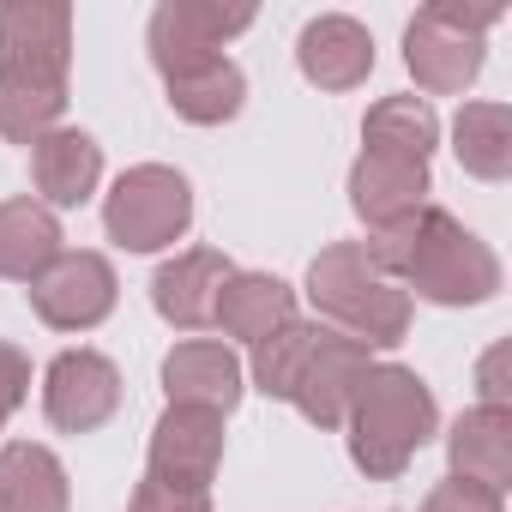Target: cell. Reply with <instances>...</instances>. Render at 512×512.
Here are the masks:
<instances>
[{
    "instance_id": "obj_1",
    "label": "cell",
    "mask_w": 512,
    "mask_h": 512,
    "mask_svg": "<svg viewBox=\"0 0 512 512\" xmlns=\"http://www.w3.org/2000/svg\"><path fill=\"white\" fill-rule=\"evenodd\" d=\"M368 260L410 296H428V302H446V308H464V302H488L500 290V266L494 253L440 205H422L410 211L404 223L380 229L368 241Z\"/></svg>"
},
{
    "instance_id": "obj_6",
    "label": "cell",
    "mask_w": 512,
    "mask_h": 512,
    "mask_svg": "<svg viewBox=\"0 0 512 512\" xmlns=\"http://www.w3.org/2000/svg\"><path fill=\"white\" fill-rule=\"evenodd\" d=\"M103 223L121 247L157 253L193 223V187H187V175H175L163 163H139L115 181V193L103 205Z\"/></svg>"
},
{
    "instance_id": "obj_23",
    "label": "cell",
    "mask_w": 512,
    "mask_h": 512,
    "mask_svg": "<svg viewBox=\"0 0 512 512\" xmlns=\"http://www.w3.org/2000/svg\"><path fill=\"white\" fill-rule=\"evenodd\" d=\"M458 163L482 181L512 175V109L506 103H464L458 109Z\"/></svg>"
},
{
    "instance_id": "obj_15",
    "label": "cell",
    "mask_w": 512,
    "mask_h": 512,
    "mask_svg": "<svg viewBox=\"0 0 512 512\" xmlns=\"http://www.w3.org/2000/svg\"><path fill=\"white\" fill-rule=\"evenodd\" d=\"M290 320H296V290L266 272H229V284L217 290V314H211V326H223L241 344H266Z\"/></svg>"
},
{
    "instance_id": "obj_18",
    "label": "cell",
    "mask_w": 512,
    "mask_h": 512,
    "mask_svg": "<svg viewBox=\"0 0 512 512\" xmlns=\"http://www.w3.org/2000/svg\"><path fill=\"white\" fill-rule=\"evenodd\" d=\"M31 175H37V193L49 205H85L97 175H103V151L91 133L79 127H55L31 145Z\"/></svg>"
},
{
    "instance_id": "obj_19",
    "label": "cell",
    "mask_w": 512,
    "mask_h": 512,
    "mask_svg": "<svg viewBox=\"0 0 512 512\" xmlns=\"http://www.w3.org/2000/svg\"><path fill=\"white\" fill-rule=\"evenodd\" d=\"M163 85H169V109L181 121H199V127H217V121L241 115V97H247V79H241V67L229 55H205V61L169 67Z\"/></svg>"
},
{
    "instance_id": "obj_2",
    "label": "cell",
    "mask_w": 512,
    "mask_h": 512,
    "mask_svg": "<svg viewBox=\"0 0 512 512\" xmlns=\"http://www.w3.org/2000/svg\"><path fill=\"white\" fill-rule=\"evenodd\" d=\"M368 368H374L368 344H356L332 326H308V320H290L266 344H253V386L266 398L296 404L314 428H344L350 392Z\"/></svg>"
},
{
    "instance_id": "obj_7",
    "label": "cell",
    "mask_w": 512,
    "mask_h": 512,
    "mask_svg": "<svg viewBox=\"0 0 512 512\" xmlns=\"http://www.w3.org/2000/svg\"><path fill=\"white\" fill-rule=\"evenodd\" d=\"M31 308L55 332H91L115 314V266L103 253H55L31 278Z\"/></svg>"
},
{
    "instance_id": "obj_4",
    "label": "cell",
    "mask_w": 512,
    "mask_h": 512,
    "mask_svg": "<svg viewBox=\"0 0 512 512\" xmlns=\"http://www.w3.org/2000/svg\"><path fill=\"white\" fill-rule=\"evenodd\" d=\"M308 296L332 320V332H344V338H356L368 350L374 344L392 350L410 332V296L368 260V241L326 247L314 260V272H308Z\"/></svg>"
},
{
    "instance_id": "obj_27",
    "label": "cell",
    "mask_w": 512,
    "mask_h": 512,
    "mask_svg": "<svg viewBox=\"0 0 512 512\" xmlns=\"http://www.w3.org/2000/svg\"><path fill=\"white\" fill-rule=\"evenodd\" d=\"M25 392H31V362H25V350L0 344V428H7V416L25 404Z\"/></svg>"
},
{
    "instance_id": "obj_16",
    "label": "cell",
    "mask_w": 512,
    "mask_h": 512,
    "mask_svg": "<svg viewBox=\"0 0 512 512\" xmlns=\"http://www.w3.org/2000/svg\"><path fill=\"white\" fill-rule=\"evenodd\" d=\"M296 61L320 91H350V85H362L374 73V37L344 13H326V19H314L302 31Z\"/></svg>"
},
{
    "instance_id": "obj_12",
    "label": "cell",
    "mask_w": 512,
    "mask_h": 512,
    "mask_svg": "<svg viewBox=\"0 0 512 512\" xmlns=\"http://www.w3.org/2000/svg\"><path fill=\"white\" fill-rule=\"evenodd\" d=\"M163 392L169 404L229 416L241 404V362L223 338H187L163 356Z\"/></svg>"
},
{
    "instance_id": "obj_20",
    "label": "cell",
    "mask_w": 512,
    "mask_h": 512,
    "mask_svg": "<svg viewBox=\"0 0 512 512\" xmlns=\"http://www.w3.org/2000/svg\"><path fill=\"white\" fill-rule=\"evenodd\" d=\"M0 512H67V470L49 446H0Z\"/></svg>"
},
{
    "instance_id": "obj_21",
    "label": "cell",
    "mask_w": 512,
    "mask_h": 512,
    "mask_svg": "<svg viewBox=\"0 0 512 512\" xmlns=\"http://www.w3.org/2000/svg\"><path fill=\"white\" fill-rule=\"evenodd\" d=\"M61 253V223L37 199H7L0 205V278L31 284L49 260Z\"/></svg>"
},
{
    "instance_id": "obj_22",
    "label": "cell",
    "mask_w": 512,
    "mask_h": 512,
    "mask_svg": "<svg viewBox=\"0 0 512 512\" xmlns=\"http://www.w3.org/2000/svg\"><path fill=\"white\" fill-rule=\"evenodd\" d=\"M61 109H67V79L0 67V133L13 145H37L43 133H55Z\"/></svg>"
},
{
    "instance_id": "obj_10",
    "label": "cell",
    "mask_w": 512,
    "mask_h": 512,
    "mask_svg": "<svg viewBox=\"0 0 512 512\" xmlns=\"http://www.w3.org/2000/svg\"><path fill=\"white\" fill-rule=\"evenodd\" d=\"M253 25V7H223V0H169L151 19V61L157 73L223 55L229 37H241Z\"/></svg>"
},
{
    "instance_id": "obj_26",
    "label": "cell",
    "mask_w": 512,
    "mask_h": 512,
    "mask_svg": "<svg viewBox=\"0 0 512 512\" xmlns=\"http://www.w3.org/2000/svg\"><path fill=\"white\" fill-rule=\"evenodd\" d=\"M127 512H211V494H187V488H163V482H139Z\"/></svg>"
},
{
    "instance_id": "obj_11",
    "label": "cell",
    "mask_w": 512,
    "mask_h": 512,
    "mask_svg": "<svg viewBox=\"0 0 512 512\" xmlns=\"http://www.w3.org/2000/svg\"><path fill=\"white\" fill-rule=\"evenodd\" d=\"M73 61V13L43 0H0V67L67 79Z\"/></svg>"
},
{
    "instance_id": "obj_13",
    "label": "cell",
    "mask_w": 512,
    "mask_h": 512,
    "mask_svg": "<svg viewBox=\"0 0 512 512\" xmlns=\"http://www.w3.org/2000/svg\"><path fill=\"white\" fill-rule=\"evenodd\" d=\"M350 205H356V217L374 235L392 229V223H404L410 211L428 205V163L386 157V151H362V163L350 169Z\"/></svg>"
},
{
    "instance_id": "obj_17",
    "label": "cell",
    "mask_w": 512,
    "mask_h": 512,
    "mask_svg": "<svg viewBox=\"0 0 512 512\" xmlns=\"http://www.w3.org/2000/svg\"><path fill=\"white\" fill-rule=\"evenodd\" d=\"M446 452H452V476L482 482V488L500 494L512 482V410L506 404L464 410L458 428H452V440H446Z\"/></svg>"
},
{
    "instance_id": "obj_14",
    "label": "cell",
    "mask_w": 512,
    "mask_h": 512,
    "mask_svg": "<svg viewBox=\"0 0 512 512\" xmlns=\"http://www.w3.org/2000/svg\"><path fill=\"white\" fill-rule=\"evenodd\" d=\"M223 284H229V260H223V253H211V247H193V253L169 260V266L151 278V302H157V314H163L169 326L199 332V326H211Z\"/></svg>"
},
{
    "instance_id": "obj_8",
    "label": "cell",
    "mask_w": 512,
    "mask_h": 512,
    "mask_svg": "<svg viewBox=\"0 0 512 512\" xmlns=\"http://www.w3.org/2000/svg\"><path fill=\"white\" fill-rule=\"evenodd\" d=\"M217 464H223V416H211V410H187V404H169L163 422L151 428V464H145V476L163 482V488L211 494Z\"/></svg>"
},
{
    "instance_id": "obj_24",
    "label": "cell",
    "mask_w": 512,
    "mask_h": 512,
    "mask_svg": "<svg viewBox=\"0 0 512 512\" xmlns=\"http://www.w3.org/2000/svg\"><path fill=\"white\" fill-rule=\"evenodd\" d=\"M368 151H386V157H410V163H428L434 139H440V121L422 97H386L368 109V127H362Z\"/></svg>"
},
{
    "instance_id": "obj_9",
    "label": "cell",
    "mask_w": 512,
    "mask_h": 512,
    "mask_svg": "<svg viewBox=\"0 0 512 512\" xmlns=\"http://www.w3.org/2000/svg\"><path fill=\"white\" fill-rule=\"evenodd\" d=\"M43 410L55 428L67 434H91L103 428L115 410H121V374L109 356L97 350H67L49 362V380H43Z\"/></svg>"
},
{
    "instance_id": "obj_25",
    "label": "cell",
    "mask_w": 512,
    "mask_h": 512,
    "mask_svg": "<svg viewBox=\"0 0 512 512\" xmlns=\"http://www.w3.org/2000/svg\"><path fill=\"white\" fill-rule=\"evenodd\" d=\"M422 512H500V494H494V488H482V482L446 476V482L422 500Z\"/></svg>"
},
{
    "instance_id": "obj_3",
    "label": "cell",
    "mask_w": 512,
    "mask_h": 512,
    "mask_svg": "<svg viewBox=\"0 0 512 512\" xmlns=\"http://www.w3.org/2000/svg\"><path fill=\"white\" fill-rule=\"evenodd\" d=\"M344 428H350V458L356 470L392 482L404 476V464L428 446L434 434V392L398 368V362H374L356 392H350V410H344Z\"/></svg>"
},
{
    "instance_id": "obj_28",
    "label": "cell",
    "mask_w": 512,
    "mask_h": 512,
    "mask_svg": "<svg viewBox=\"0 0 512 512\" xmlns=\"http://www.w3.org/2000/svg\"><path fill=\"white\" fill-rule=\"evenodd\" d=\"M506 356H512L506 344H494V350L482 356V374H476V380H482V404H506Z\"/></svg>"
},
{
    "instance_id": "obj_5",
    "label": "cell",
    "mask_w": 512,
    "mask_h": 512,
    "mask_svg": "<svg viewBox=\"0 0 512 512\" xmlns=\"http://www.w3.org/2000/svg\"><path fill=\"white\" fill-rule=\"evenodd\" d=\"M494 19H500V7H422L404 37V61L416 73V85L434 97L464 91L482 73V31Z\"/></svg>"
}]
</instances>
